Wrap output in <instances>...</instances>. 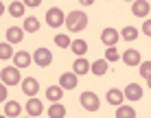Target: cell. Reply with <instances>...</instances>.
<instances>
[{"label":"cell","mask_w":151,"mask_h":118,"mask_svg":"<svg viewBox=\"0 0 151 118\" xmlns=\"http://www.w3.org/2000/svg\"><path fill=\"white\" fill-rule=\"evenodd\" d=\"M88 26V15L83 11H70L66 15V29L70 31V33H79Z\"/></svg>","instance_id":"6da1fadb"},{"label":"cell","mask_w":151,"mask_h":118,"mask_svg":"<svg viewBox=\"0 0 151 118\" xmlns=\"http://www.w3.org/2000/svg\"><path fill=\"white\" fill-rule=\"evenodd\" d=\"M0 79H2L4 85H15V83H22V77H20V68H15V66H7V68H2V72H0Z\"/></svg>","instance_id":"7a4b0ae2"},{"label":"cell","mask_w":151,"mask_h":118,"mask_svg":"<svg viewBox=\"0 0 151 118\" xmlns=\"http://www.w3.org/2000/svg\"><path fill=\"white\" fill-rule=\"evenodd\" d=\"M79 103H81L83 109H88V112H96L99 107H101V101H99V96L94 92H81Z\"/></svg>","instance_id":"3957f363"},{"label":"cell","mask_w":151,"mask_h":118,"mask_svg":"<svg viewBox=\"0 0 151 118\" xmlns=\"http://www.w3.org/2000/svg\"><path fill=\"white\" fill-rule=\"evenodd\" d=\"M46 24H48V26H53V29H59L61 24H66L64 11H61V9H57V7L48 9V11H46Z\"/></svg>","instance_id":"277c9868"},{"label":"cell","mask_w":151,"mask_h":118,"mask_svg":"<svg viewBox=\"0 0 151 118\" xmlns=\"http://www.w3.org/2000/svg\"><path fill=\"white\" fill-rule=\"evenodd\" d=\"M33 61L40 66V68H46V66H50V61H53V53H50L48 48L42 46V48H37L33 53Z\"/></svg>","instance_id":"5b68a950"},{"label":"cell","mask_w":151,"mask_h":118,"mask_svg":"<svg viewBox=\"0 0 151 118\" xmlns=\"http://www.w3.org/2000/svg\"><path fill=\"white\" fill-rule=\"evenodd\" d=\"M24 109H27V116H31V118H37L42 112H44V103H42L40 99H31V101H27V107H24Z\"/></svg>","instance_id":"8992f818"},{"label":"cell","mask_w":151,"mask_h":118,"mask_svg":"<svg viewBox=\"0 0 151 118\" xmlns=\"http://www.w3.org/2000/svg\"><path fill=\"white\" fill-rule=\"evenodd\" d=\"M121 39V33H118L116 29H105L101 33V42L107 46V48H112V46H116V42Z\"/></svg>","instance_id":"52a82bcc"},{"label":"cell","mask_w":151,"mask_h":118,"mask_svg":"<svg viewBox=\"0 0 151 118\" xmlns=\"http://www.w3.org/2000/svg\"><path fill=\"white\" fill-rule=\"evenodd\" d=\"M123 94H125V101H140L142 99V88L138 83H129L123 90Z\"/></svg>","instance_id":"ba28073f"},{"label":"cell","mask_w":151,"mask_h":118,"mask_svg":"<svg viewBox=\"0 0 151 118\" xmlns=\"http://www.w3.org/2000/svg\"><path fill=\"white\" fill-rule=\"evenodd\" d=\"M22 92H24L27 96H31V99H33V96L40 92V83H37V79H33V77H27V79L22 81Z\"/></svg>","instance_id":"9c48e42d"},{"label":"cell","mask_w":151,"mask_h":118,"mask_svg":"<svg viewBox=\"0 0 151 118\" xmlns=\"http://www.w3.org/2000/svg\"><path fill=\"white\" fill-rule=\"evenodd\" d=\"M123 61L127 66H132V68L142 64V61H140V53H138L136 48H127V50H125V53H123Z\"/></svg>","instance_id":"30bf717a"},{"label":"cell","mask_w":151,"mask_h":118,"mask_svg":"<svg viewBox=\"0 0 151 118\" xmlns=\"http://www.w3.org/2000/svg\"><path fill=\"white\" fill-rule=\"evenodd\" d=\"M59 85H61V90H75L77 88V74L75 72H64L59 77Z\"/></svg>","instance_id":"8fae6325"},{"label":"cell","mask_w":151,"mask_h":118,"mask_svg":"<svg viewBox=\"0 0 151 118\" xmlns=\"http://www.w3.org/2000/svg\"><path fill=\"white\" fill-rule=\"evenodd\" d=\"M31 61H33V57H31L27 50H18V53L13 55V64H15V68H29Z\"/></svg>","instance_id":"7c38bea8"},{"label":"cell","mask_w":151,"mask_h":118,"mask_svg":"<svg viewBox=\"0 0 151 118\" xmlns=\"http://www.w3.org/2000/svg\"><path fill=\"white\" fill-rule=\"evenodd\" d=\"M107 103L110 105H114V107H121L123 105V101H125V94L121 90H116V88H112V90H107Z\"/></svg>","instance_id":"4fadbf2b"},{"label":"cell","mask_w":151,"mask_h":118,"mask_svg":"<svg viewBox=\"0 0 151 118\" xmlns=\"http://www.w3.org/2000/svg\"><path fill=\"white\" fill-rule=\"evenodd\" d=\"M22 39H24V29H20V26L7 29V42L9 44H20Z\"/></svg>","instance_id":"5bb4252c"},{"label":"cell","mask_w":151,"mask_h":118,"mask_svg":"<svg viewBox=\"0 0 151 118\" xmlns=\"http://www.w3.org/2000/svg\"><path fill=\"white\" fill-rule=\"evenodd\" d=\"M90 68H92V64H90V61H86L83 57H79L75 64H72V72H75L77 77H79V74H81V77L88 74V72H90Z\"/></svg>","instance_id":"9a60e30c"},{"label":"cell","mask_w":151,"mask_h":118,"mask_svg":"<svg viewBox=\"0 0 151 118\" xmlns=\"http://www.w3.org/2000/svg\"><path fill=\"white\" fill-rule=\"evenodd\" d=\"M149 9H151V4L147 0H136V2L132 4V13L138 15V18H145V15L149 13Z\"/></svg>","instance_id":"2e32d148"},{"label":"cell","mask_w":151,"mask_h":118,"mask_svg":"<svg viewBox=\"0 0 151 118\" xmlns=\"http://www.w3.org/2000/svg\"><path fill=\"white\" fill-rule=\"evenodd\" d=\"M61 96H64V90H61V85H50V88L46 90V99L53 101V103H59Z\"/></svg>","instance_id":"e0dca14e"},{"label":"cell","mask_w":151,"mask_h":118,"mask_svg":"<svg viewBox=\"0 0 151 118\" xmlns=\"http://www.w3.org/2000/svg\"><path fill=\"white\" fill-rule=\"evenodd\" d=\"M107 68H110V64H107V59H96L94 64H92L90 72H94L96 77H103V74L107 72Z\"/></svg>","instance_id":"ac0fdd59"},{"label":"cell","mask_w":151,"mask_h":118,"mask_svg":"<svg viewBox=\"0 0 151 118\" xmlns=\"http://www.w3.org/2000/svg\"><path fill=\"white\" fill-rule=\"evenodd\" d=\"M20 112H22L20 103H15V101H7V103H4V116L18 118V116H20Z\"/></svg>","instance_id":"d6986e66"},{"label":"cell","mask_w":151,"mask_h":118,"mask_svg":"<svg viewBox=\"0 0 151 118\" xmlns=\"http://www.w3.org/2000/svg\"><path fill=\"white\" fill-rule=\"evenodd\" d=\"M22 29L29 31V33H35V31H40V20L35 18V15H29V18H24Z\"/></svg>","instance_id":"ffe728a7"},{"label":"cell","mask_w":151,"mask_h":118,"mask_svg":"<svg viewBox=\"0 0 151 118\" xmlns=\"http://www.w3.org/2000/svg\"><path fill=\"white\" fill-rule=\"evenodd\" d=\"M66 116V107L61 103H53L48 107V118H64Z\"/></svg>","instance_id":"44dd1931"},{"label":"cell","mask_w":151,"mask_h":118,"mask_svg":"<svg viewBox=\"0 0 151 118\" xmlns=\"http://www.w3.org/2000/svg\"><path fill=\"white\" fill-rule=\"evenodd\" d=\"M70 50L77 55V57H83V55H86V50H88V44L83 42V39H75L72 46H70Z\"/></svg>","instance_id":"7402d4cb"},{"label":"cell","mask_w":151,"mask_h":118,"mask_svg":"<svg viewBox=\"0 0 151 118\" xmlns=\"http://www.w3.org/2000/svg\"><path fill=\"white\" fill-rule=\"evenodd\" d=\"M116 118H136V109L129 105H121L116 109Z\"/></svg>","instance_id":"603a6c76"},{"label":"cell","mask_w":151,"mask_h":118,"mask_svg":"<svg viewBox=\"0 0 151 118\" xmlns=\"http://www.w3.org/2000/svg\"><path fill=\"white\" fill-rule=\"evenodd\" d=\"M7 9H9V13H11L13 18H22L24 15V2H11Z\"/></svg>","instance_id":"cb8c5ba5"},{"label":"cell","mask_w":151,"mask_h":118,"mask_svg":"<svg viewBox=\"0 0 151 118\" xmlns=\"http://www.w3.org/2000/svg\"><path fill=\"white\" fill-rule=\"evenodd\" d=\"M121 37L127 39V42H134V39L138 37V29H136V26H125L123 33H121Z\"/></svg>","instance_id":"d4e9b609"},{"label":"cell","mask_w":151,"mask_h":118,"mask_svg":"<svg viewBox=\"0 0 151 118\" xmlns=\"http://www.w3.org/2000/svg\"><path fill=\"white\" fill-rule=\"evenodd\" d=\"M55 44L59 46V48H68V46H72V42H70V37H68V35H64V33L55 35Z\"/></svg>","instance_id":"484cf974"},{"label":"cell","mask_w":151,"mask_h":118,"mask_svg":"<svg viewBox=\"0 0 151 118\" xmlns=\"http://www.w3.org/2000/svg\"><path fill=\"white\" fill-rule=\"evenodd\" d=\"M11 55H15V53H13V48H11V44H9V42L0 44V59H9Z\"/></svg>","instance_id":"4316f807"},{"label":"cell","mask_w":151,"mask_h":118,"mask_svg":"<svg viewBox=\"0 0 151 118\" xmlns=\"http://www.w3.org/2000/svg\"><path fill=\"white\" fill-rule=\"evenodd\" d=\"M105 59H107V64H112V61H118V50H116V46H112V48H105Z\"/></svg>","instance_id":"83f0119b"},{"label":"cell","mask_w":151,"mask_h":118,"mask_svg":"<svg viewBox=\"0 0 151 118\" xmlns=\"http://www.w3.org/2000/svg\"><path fill=\"white\" fill-rule=\"evenodd\" d=\"M140 77L151 79V61H142V64H140Z\"/></svg>","instance_id":"f1b7e54d"},{"label":"cell","mask_w":151,"mask_h":118,"mask_svg":"<svg viewBox=\"0 0 151 118\" xmlns=\"http://www.w3.org/2000/svg\"><path fill=\"white\" fill-rule=\"evenodd\" d=\"M142 33H145V35H149V37H151V20H147V22L142 24Z\"/></svg>","instance_id":"f546056e"},{"label":"cell","mask_w":151,"mask_h":118,"mask_svg":"<svg viewBox=\"0 0 151 118\" xmlns=\"http://www.w3.org/2000/svg\"><path fill=\"white\" fill-rule=\"evenodd\" d=\"M0 101H7V85H0Z\"/></svg>","instance_id":"4dcf8cb0"},{"label":"cell","mask_w":151,"mask_h":118,"mask_svg":"<svg viewBox=\"0 0 151 118\" xmlns=\"http://www.w3.org/2000/svg\"><path fill=\"white\" fill-rule=\"evenodd\" d=\"M27 4H29V7H37V4H40V0H29Z\"/></svg>","instance_id":"1f68e13d"},{"label":"cell","mask_w":151,"mask_h":118,"mask_svg":"<svg viewBox=\"0 0 151 118\" xmlns=\"http://www.w3.org/2000/svg\"><path fill=\"white\" fill-rule=\"evenodd\" d=\"M147 85H149V90H151V79H147Z\"/></svg>","instance_id":"d6a6232c"},{"label":"cell","mask_w":151,"mask_h":118,"mask_svg":"<svg viewBox=\"0 0 151 118\" xmlns=\"http://www.w3.org/2000/svg\"><path fill=\"white\" fill-rule=\"evenodd\" d=\"M2 118H7V116H2Z\"/></svg>","instance_id":"836d02e7"},{"label":"cell","mask_w":151,"mask_h":118,"mask_svg":"<svg viewBox=\"0 0 151 118\" xmlns=\"http://www.w3.org/2000/svg\"><path fill=\"white\" fill-rule=\"evenodd\" d=\"M27 118H31V116H27Z\"/></svg>","instance_id":"e575fe53"}]
</instances>
